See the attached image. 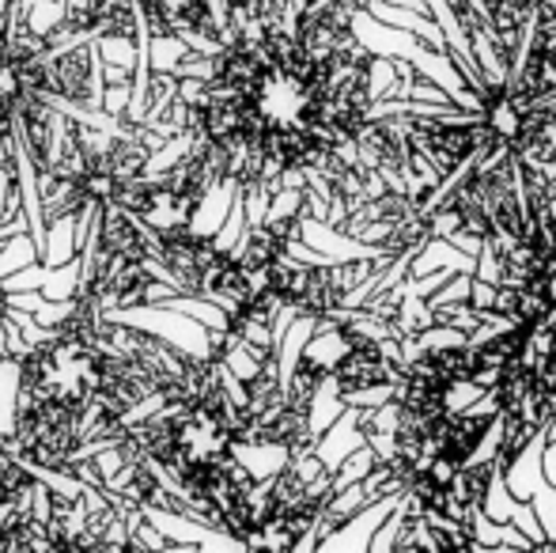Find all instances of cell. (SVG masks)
<instances>
[{
  "label": "cell",
  "instance_id": "1",
  "mask_svg": "<svg viewBox=\"0 0 556 553\" xmlns=\"http://www.w3.org/2000/svg\"><path fill=\"white\" fill-rule=\"evenodd\" d=\"M481 12L489 15L492 30H496L500 46L507 53V65H519L522 46H527L530 30L542 15H556V0H477Z\"/></svg>",
  "mask_w": 556,
  "mask_h": 553
}]
</instances>
